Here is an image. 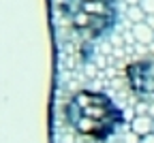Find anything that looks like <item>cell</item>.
I'll list each match as a JSON object with an SVG mask.
<instances>
[{
  "mask_svg": "<svg viewBox=\"0 0 154 143\" xmlns=\"http://www.w3.org/2000/svg\"><path fill=\"white\" fill-rule=\"evenodd\" d=\"M66 124L86 139L105 141L124 124L122 109L105 92L79 90L64 105Z\"/></svg>",
  "mask_w": 154,
  "mask_h": 143,
  "instance_id": "1",
  "label": "cell"
},
{
  "mask_svg": "<svg viewBox=\"0 0 154 143\" xmlns=\"http://www.w3.org/2000/svg\"><path fill=\"white\" fill-rule=\"evenodd\" d=\"M60 11L69 26L86 38L105 36L118 22L116 0H60Z\"/></svg>",
  "mask_w": 154,
  "mask_h": 143,
  "instance_id": "2",
  "label": "cell"
},
{
  "mask_svg": "<svg viewBox=\"0 0 154 143\" xmlns=\"http://www.w3.org/2000/svg\"><path fill=\"white\" fill-rule=\"evenodd\" d=\"M131 92L143 103H154V58L137 60L124 68Z\"/></svg>",
  "mask_w": 154,
  "mask_h": 143,
  "instance_id": "3",
  "label": "cell"
},
{
  "mask_svg": "<svg viewBox=\"0 0 154 143\" xmlns=\"http://www.w3.org/2000/svg\"><path fill=\"white\" fill-rule=\"evenodd\" d=\"M131 130L135 135H139V137L152 135L154 132V117H150V115H137V117H133Z\"/></svg>",
  "mask_w": 154,
  "mask_h": 143,
  "instance_id": "4",
  "label": "cell"
},
{
  "mask_svg": "<svg viewBox=\"0 0 154 143\" xmlns=\"http://www.w3.org/2000/svg\"><path fill=\"white\" fill-rule=\"evenodd\" d=\"M133 38L141 45H148V43H154V28H150L146 22H139V24H133Z\"/></svg>",
  "mask_w": 154,
  "mask_h": 143,
  "instance_id": "5",
  "label": "cell"
},
{
  "mask_svg": "<svg viewBox=\"0 0 154 143\" xmlns=\"http://www.w3.org/2000/svg\"><path fill=\"white\" fill-rule=\"evenodd\" d=\"M128 17H131V22L133 24H139V22H146V13L139 5H135V7H128Z\"/></svg>",
  "mask_w": 154,
  "mask_h": 143,
  "instance_id": "6",
  "label": "cell"
},
{
  "mask_svg": "<svg viewBox=\"0 0 154 143\" xmlns=\"http://www.w3.org/2000/svg\"><path fill=\"white\" fill-rule=\"evenodd\" d=\"M139 7L143 9V13H146V15H154V0H141Z\"/></svg>",
  "mask_w": 154,
  "mask_h": 143,
  "instance_id": "7",
  "label": "cell"
},
{
  "mask_svg": "<svg viewBox=\"0 0 154 143\" xmlns=\"http://www.w3.org/2000/svg\"><path fill=\"white\" fill-rule=\"evenodd\" d=\"M139 143H154V132H152V135H146V137H141V139H139Z\"/></svg>",
  "mask_w": 154,
  "mask_h": 143,
  "instance_id": "8",
  "label": "cell"
},
{
  "mask_svg": "<svg viewBox=\"0 0 154 143\" xmlns=\"http://www.w3.org/2000/svg\"><path fill=\"white\" fill-rule=\"evenodd\" d=\"M146 24H148L150 28H154V15H146Z\"/></svg>",
  "mask_w": 154,
  "mask_h": 143,
  "instance_id": "9",
  "label": "cell"
},
{
  "mask_svg": "<svg viewBox=\"0 0 154 143\" xmlns=\"http://www.w3.org/2000/svg\"><path fill=\"white\" fill-rule=\"evenodd\" d=\"M126 2H128V7H135V5H139L141 0H126Z\"/></svg>",
  "mask_w": 154,
  "mask_h": 143,
  "instance_id": "10",
  "label": "cell"
}]
</instances>
